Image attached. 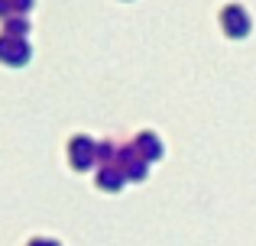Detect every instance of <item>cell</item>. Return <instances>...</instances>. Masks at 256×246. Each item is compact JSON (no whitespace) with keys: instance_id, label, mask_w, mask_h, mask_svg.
I'll use <instances>...</instances> for the list:
<instances>
[{"instance_id":"cell-1","label":"cell","mask_w":256,"mask_h":246,"mask_svg":"<svg viewBox=\"0 0 256 246\" xmlns=\"http://www.w3.org/2000/svg\"><path fill=\"white\" fill-rule=\"evenodd\" d=\"M220 19H224V29L230 32V36H244V32L250 29V19H246L244 6H224Z\"/></svg>"}]
</instances>
